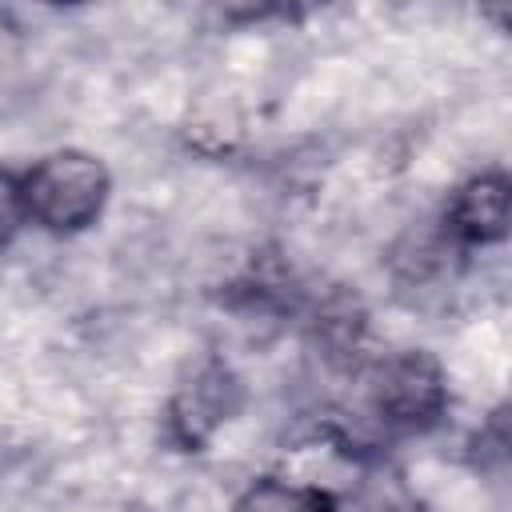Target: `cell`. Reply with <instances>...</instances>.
<instances>
[{
  "label": "cell",
  "instance_id": "2",
  "mask_svg": "<svg viewBox=\"0 0 512 512\" xmlns=\"http://www.w3.org/2000/svg\"><path fill=\"white\" fill-rule=\"evenodd\" d=\"M364 408L380 432L392 436L428 432L440 424L448 408L444 368L420 348L392 352L364 368Z\"/></svg>",
  "mask_w": 512,
  "mask_h": 512
},
{
  "label": "cell",
  "instance_id": "4",
  "mask_svg": "<svg viewBox=\"0 0 512 512\" xmlns=\"http://www.w3.org/2000/svg\"><path fill=\"white\" fill-rule=\"evenodd\" d=\"M240 404V384L224 364H208L192 372V380L172 396L168 408V428L184 448H200L224 420H232Z\"/></svg>",
  "mask_w": 512,
  "mask_h": 512
},
{
  "label": "cell",
  "instance_id": "3",
  "mask_svg": "<svg viewBox=\"0 0 512 512\" xmlns=\"http://www.w3.org/2000/svg\"><path fill=\"white\" fill-rule=\"evenodd\" d=\"M512 188L504 172L468 176L444 204V236L456 248H488L508 232Z\"/></svg>",
  "mask_w": 512,
  "mask_h": 512
},
{
  "label": "cell",
  "instance_id": "1",
  "mask_svg": "<svg viewBox=\"0 0 512 512\" xmlns=\"http://www.w3.org/2000/svg\"><path fill=\"white\" fill-rule=\"evenodd\" d=\"M20 188L28 224L48 236H76L104 216L112 196V172L100 156L84 148H56L20 172Z\"/></svg>",
  "mask_w": 512,
  "mask_h": 512
},
{
  "label": "cell",
  "instance_id": "7",
  "mask_svg": "<svg viewBox=\"0 0 512 512\" xmlns=\"http://www.w3.org/2000/svg\"><path fill=\"white\" fill-rule=\"evenodd\" d=\"M28 224L24 212V188H20V172L0 164V252L16 240V232Z\"/></svg>",
  "mask_w": 512,
  "mask_h": 512
},
{
  "label": "cell",
  "instance_id": "5",
  "mask_svg": "<svg viewBox=\"0 0 512 512\" xmlns=\"http://www.w3.org/2000/svg\"><path fill=\"white\" fill-rule=\"evenodd\" d=\"M332 512H420V500L400 472L372 464L344 492H332Z\"/></svg>",
  "mask_w": 512,
  "mask_h": 512
},
{
  "label": "cell",
  "instance_id": "6",
  "mask_svg": "<svg viewBox=\"0 0 512 512\" xmlns=\"http://www.w3.org/2000/svg\"><path fill=\"white\" fill-rule=\"evenodd\" d=\"M232 512H332V492L320 484L260 476L232 500Z\"/></svg>",
  "mask_w": 512,
  "mask_h": 512
}]
</instances>
